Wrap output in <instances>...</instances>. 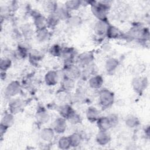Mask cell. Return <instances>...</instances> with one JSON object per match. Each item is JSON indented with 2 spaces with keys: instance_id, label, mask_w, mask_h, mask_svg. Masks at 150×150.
Listing matches in <instances>:
<instances>
[{
  "instance_id": "obj_22",
  "label": "cell",
  "mask_w": 150,
  "mask_h": 150,
  "mask_svg": "<svg viewBox=\"0 0 150 150\" xmlns=\"http://www.w3.org/2000/svg\"><path fill=\"white\" fill-rule=\"evenodd\" d=\"M58 111L60 117L67 120L70 115L74 111V110L70 105L64 104L59 107Z\"/></svg>"
},
{
  "instance_id": "obj_27",
  "label": "cell",
  "mask_w": 150,
  "mask_h": 150,
  "mask_svg": "<svg viewBox=\"0 0 150 150\" xmlns=\"http://www.w3.org/2000/svg\"><path fill=\"white\" fill-rule=\"evenodd\" d=\"M54 13L59 19L60 21H63V20L67 21V19L70 16V12L68 11L64 8V6L57 7L56 12Z\"/></svg>"
},
{
  "instance_id": "obj_6",
  "label": "cell",
  "mask_w": 150,
  "mask_h": 150,
  "mask_svg": "<svg viewBox=\"0 0 150 150\" xmlns=\"http://www.w3.org/2000/svg\"><path fill=\"white\" fill-rule=\"evenodd\" d=\"M65 76L68 77L73 80L78 79L81 75V71L78 66L74 65L73 63L64 65Z\"/></svg>"
},
{
  "instance_id": "obj_8",
  "label": "cell",
  "mask_w": 150,
  "mask_h": 150,
  "mask_svg": "<svg viewBox=\"0 0 150 150\" xmlns=\"http://www.w3.org/2000/svg\"><path fill=\"white\" fill-rule=\"evenodd\" d=\"M110 23L108 20L106 21H99L95 23L94 26V32L98 37H103L105 36L107 28Z\"/></svg>"
},
{
  "instance_id": "obj_1",
  "label": "cell",
  "mask_w": 150,
  "mask_h": 150,
  "mask_svg": "<svg viewBox=\"0 0 150 150\" xmlns=\"http://www.w3.org/2000/svg\"><path fill=\"white\" fill-rule=\"evenodd\" d=\"M90 4L93 15L99 21L108 20L110 5L107 1H87Z\"/></svg>"
},
{
  "instance_id": "obj_13",
  "label": "cell",
  "mask_w": 150,
  "mask_h": 150,
  "mask_svg": "<svg viewBox=\"0 0 150 150\" xmlns=\"http://www.w3.org/2000/svg\"><path fill=\"white\" fill-rule=\"evenodd\" d=\"M96 141L98 145L105 146L111 141V136L108 131L99 130L96 135Z\"/></svg>"
},
{
  "instance_id": "obj_5",
  "label": "cell",
  "mask_w": 150,
  "mask_h": 150,
  "mask_svg": "<svg viewBox=\"0 0 150 150\" xmlns=\"http://www.w3.org/2000/svg\"><path fill=\"white\" fill-rule=\"evenodd\" d=\"M94 59V55L93 52L87 51L84 52L80 54L77 56V62L79 65L84 66H88L91 65V63Z\"/></svg>"
},
{
  "instance_id": "obj_15",
  "label": "cell",
  "mask_w": 150,
  "mask_h": 150,
  "mask_svg": "<svg viewBox=\"0 0 150 150\" xmlns=\"http://www.w3.org/2000/svg\"><path fill=\"white\" fill-rule=\"evenodd\" d=\"M23 102L21 99L15 98L10 101L8 105L9 112L13 115L19 113L23 108Z\"/></svg>"
},
{
  "instance_id": "obj_9",
  "label": "cell",
  "mask_w": 150,
  "mask_h": 150,
  "mask_svg": "<svg viewBox=\"0 0 150 150\" xmlns=\"http://www.w3.org/2000/svg\"><path fill=\"white\" fill-rule=\"evenodd\" d=\"M75 55V50L73 48L65 47L62 49L60 57L63 59L64 62V65H67L73 63Z\"/></svg>"
},
{
  "instance_id": "obj_18",
  "label": "cell",
  "mask_w": 150,
  "mask_h": 150,
  "mask_svg": "<svg viewBox=\"0 0 150 150\" xmlns=\"http://www.w3.org/2000/svg\"><path fill=\"white\" fill-rule=\"evenodd\" d=\"M104 83V79L100 75H95L90 78L88 80L89 86L93 89H100Z\"/></svg>"
},
{
  "instance_id": "obj_29",
  "label": "cell",
  "mask_w": 150,
  "mask_h": 150,
  "mask_svg": "<svg viewBox=\"0 0 150 150\" xmlns=\"http://www.w3.org/2000/svg\"><path fill=\"white\" fill-rule=\"evenodd\" d=\"M68 137L70 142L71 147H77L81 144L82 142V137L79 133L74 132Z\"/></svg>"
},
{
  "instance_id": "obj_14",
  "label": "cell",
  "mask_w": 150,
  "mask_h": 150,
  "mask_svg": "<svg viewBox=\"0 0 150 150\" xmlns=\"http://www.w3.org/2000/svg\"><path fill=\"white\" fill-rule=\"evenodd\" d=\"M97 127L100 131H108L112 127L110 120L108 116H101L96 121Z\"/></svg>"
},
{
  "instance_id": "obj_17",
  "label": "cell",
  "mask_w": 150,
  "mask_h": 150,
  "mask_svg": "<svg viewBox=\"0 0 150 150\" xmlns=\"http://www.w3.org/2000/svg\"><path fill=\"white\" fill-rule=\"evenodd\" d=\"M86 115L87 120L91 122H96L100 117L98 110L94 106H90L87 108Z\"/></svg>"
},
{
  "instance_id": "obj_24",
  "label": "cell",
  "mask_w": 150,
  "mask_h": 150,
  "mask_svg": "<svg viewBox=\"0 0 150 150\" xmlns=\"http://www.w3.org/2000/svg\"><path fill=\"white\" fill-rule=\"evenodd\" d=\"M75 80L64 76L61 82V87L64 91H69L74 87Z\"/></svg>"
},
{
  "instance_id": "obj_20",
  "label": "cell",
  "mask_w": 150,
  "mask_h": 150,
  "mask_svg": "<svg viewBox=\"0 0 150 150\" xmlns=\"http://www.w3.org/2000/svg\"><path fill=\"white\" fill-rule=\"evenodd\" d=\"M121 35L122 33L117 27L110 24L109 25L105 34L106 37L109 39H114L119 38Z\"/></svg>"
},
{
  "instance_id": "obj_33",
  "label": "cell",
  "mask_w": 150,
  "mask_h": 150,
  "mask_svg": "<svg viewBox=\"0 0 150 150\" xmlns=\"http://www.w3.org/2000/svg\"><path fill=\"white\" fill-rule=\"evenodd\" d=\"M58 147L61 149H68L71 147L69 137H62L58 140Z\"/></svg>"
},
{
  "instance_id": "obj_38",
  "label": "cell",
  "mask_w": 150,
  "mask_h": 150,
  "mask_svg": "<svg viewBox=\"0 0 150 150\" xmlns=\"http://www.w3.org/2000/svg\"><path fill=\"white\" fill-rule=\"evenodd\" d=\"M145 135H146V137L148 138H149V126H148L145 129Z\"/></svg>"
},
{
  "instance_id": "obj_11",
  "label": "cell",
  "mask_w": 150,
  "mask_h": 150,
  "mask_svg": "<svg viewBox=\"0 0 150 150\" xmlns=\"http://www.w3.org/2000/svg\"><path fill=\"white\" fill-rule=\"evenodd\" d=\"M35 118L38 123L40 124H44L49 121L50 115L44 107H40L38 108L36 112Z\"/></svg>"
},
{
  "instance_id": "obj_7",
  "label": "cell",
  "mask_w": 150,
  "mask_h": 150,
  "mask_svg": "<svg viewBox=\"0 0 150 150\" xmlns=\"http://www.w3.org/2000/svg\"><path fill=\"white\" fill-rule=\"evenodd\" d=\"M33 25L36 30H40L47 28V18L38 12L33 14Z\"/></svg>"
},
{
  "instance_id": "obj_4",
  "label": "cell",
  "mask_w": 150,
  "mask_h": 150,
  "mask_svg": "<svg viewBox=\"0 0 150 150\" xmlns=\"http://www.w3.org/2000/svg\"><path fill=\"white\" fill-rule=\"evenodd\" d=\"M21 90L20 83L17 80L10 82L5 89V95L7 97H13L18 95Z\"/></svg>"
},
{
  "instance_id": "obj_3",
  "label": "cell",
  "mask_w": 150,
  "mask_h": 150,
  "mask_svg": "<svg viewBox=\"0 0 150 150\" xmlns=\"http://www.w3.org/2000/svg\"><path fill=\"white\" fill-rule=\"evenodd\" d=\"M148 84V79L145 77H137L132 81V88L138 94H141L146 88Z\"/></svg>"
},
{
  "instance_id": "obj_37",
  "label": "cell",
  "mask_w": 150,
  "mask_h": 150,
  "mask_svg": "<svg viewBox=\"0 0 150 150\" xmlns=\"http://www.w3.org/2000/svg\"><path fill=\"white\" fill-rule=\"evenodd\" d=\"M108 117L110 120L112 127H116L118 125L119 122V118H118V115L116 114H111L109 115Z\"/></svg>"
},
{
  "instance_id": "obj_26",
  "label": "cell",
  "mask_w": 150,
  "mask_h": 150,
  "mask_svg": "<svg viewBox=\"0 0 150 150\" xmlns=\"http://www.w3.org/2000/svg\"><path fill=\"white\" fill-rule=\"evenodd\" d=\"M82 5V1L79 0H71L67 1L64 3V8L70 12L76 11L80 8Z\"/></svg>"
},
{
  "instance_id": "obj_32",
  "label": "cell",
  "mask_w": 150,
  "mask_h": 150,
  "mask_svg": "<svg viewBox=\"0 0 150 150\" xmlns=\"http://www.w3.org/2000/svg\"><path fill=\"white\" fill-rule=\"evenodd\" d=\"M59 21V19L56 16V15L54 13L49 15V16L47 18V28H54L57 26Z\"/></svg>"
},
{
  "instance_id": "obj_28",
  "label": "cell",
  "mask_w": 150,
  "mask_h": 150,
  "mask_svg": "<svg viewBox=\"0 0 150 150\" xmlns=\"http://www.w3.org/2000/svg\"><path fill=\"white\" fill-rule=\"evenodd\" d=\"M57 3L55 1H45L43 5V8L46 12H47L49 15L54 13L57 8Z\"/></svg>"
},
{
  "instance_id": "obj_36",
  "label": "cell",
  "mask_w": 150,
  "mask_h": 150,
  "mask_svg": "<svg viewBox=\"0 0 150 150\" xmlns=\"http://www.w3.org/2000/svg\"><path fill=\"white\" fill-rule=\"evenodd\" d=\"M67 120L69 121L71 124H72L73 125H77V124H79L81 122L82 119H81V116L74 111L70 115V117L67 118Z\"/></svg>"
},
{
  "instance_id": "obj_34",
  "label": "cell",
  "mask_w": 150,
  "mask_h": 150,
  "mask_svg": "<svg viewBox=\"0 0 150 150\" xmlns=\"http://www.w3.org/2000/svg\"><path fill=\"white\" fill-rule=\"evenodd\" d=\"M12 65V61L9 58H2L0 63V69L1 71L5 72L8 70Z\"/></svg>"
},
{
  "instance_id": "obj_35",
  "label": "cell",
  "mask_w": 150,
  "mask_h": 150,
  "mask_svg": "<svg viewBox=\"0 0 150 150\" xmlns=\"http://www.w3.org/2000/svg\"><path fill=\"white\" fill-rule=\"evenodd\" d=\"M62 52V48L59 45L57 44L52 45L49 50V53L54 57H60Z\"/></svg>"
},
{
  "instance_id": "obj_19",
  "label": "cell",
  "mask_w": 150,
  "mask_h": 150,
  "mask_svg": "<svg viewBox=\"0 0 150 150\" xmlns=\"http://www.w3.org/2000/svg\"><path fill=\"white\" fill-rule=\"evenodd\" d=\"M119 66V61L114 57L108 59L105 63V69L108 73H112L116 70Z\"/></svg>"
},
{
  "instance_id": "obj_31",
  "label": "cell",
  "mask_w": 150,
  "mask_h": 150,
  "mask_svg": "<svg viewBox=\"0 0 150 150\" xmlns=\"http://www.w3.org/2000/svg\"><path fill=\"white\" fill-rule=\"evenodd\" d=\"M82 19L80 16L70 15L67 20V23L72 27H77L82 24Z\"/></svg>"
},
{
  "instance_id": "obj_10",
  "label": "cell",
  "mask_w": 150,
  "mask_h": 150,
  "mask_svg": "<svg viewBox=\"0 0 150 150\" xmlns=\"http://www.w3.org/2000/svg\"><path fill=\"white\" fill-rule=\"evenodd\" d=\"M55 133L61 134L64 133L67 128L66 120L60 117L55 119L53 123V128Z\"/></svg>"
},
{
  "instance_id": "obj_21",
  "label": "cell",
  "mask_w": 150,
  "mask_h": 150,
  "mask_svg": "<svg viewBox=\"0 0 150 150\" xmlns=\"http://www.w3.org/2000/svg\"><path fill=\"white\" fill-rule=\"evenodd\" d=\"M50 37V33L47 28L36 30V38L38 42L43 43L49 40Z\"/></svg>"
},
{
  "instance_id": "obj_2",
  "label": "cell",
  "mask_w": 150,
  "mask_h": 150,
  "mask_svg": "<svg viewBox=\"0 0 150 150\" xmlns=\"http://www.w3.org/2000/svg\"><path fill=\"white\" fill-rule=\"evenodd\" d=\"M114 102V94L107 88L101 90L98 94V103L103 108L110 107Z\"/></svg>"
},
{
  "instance_id": "obj_23",
  "label": "cell",
  "mask_w": 150,
  "mask_h": 150,
  "mask_svg": "<svg viewBox=\"0 0 150 150\" xmlns=\"http://www.w3.org/2000/svg\"><path fill=\"white\" fill-rule=\"evenodd\" d=\"M124 121L126 126L129 128H135L140 124L138 118L132 114L128 115L125 117Z\"/></svg>"
},
{
  "instance_id": "obj_30",
  "label": "cell",
  "mask_w": 150,
  "mask_h": 150,
  "mask_svg": "<svg viewBox=\"0 0 150 150\" xmlns=\"http://www.w3.org/2000/svg\"><path fill=\"white\" fill-rule=\"evenodd\" d=\"M28 56L29 58V61L32 63V64H36L40 62L42 59V54L38 50H32L29 52Z\"/></svg>"
},
{
  "instance_id": "obj_12",
  "label": "cell",
  "mask_w": 150,
  "mask_h": 150,
  "mask_svg": "<svg viewBox=\"0 0 150 150\" xmlns=\"http://www.w3.org/2000/svg\"><path fill=\"white\" fill-rule=\"evenodd\" d=\"M45 82L48 86L56 85L59 81V75L56 71L49 70L45 75Z\"/></svg>"
},
{
  "instance_id": "obj_16",
  "label": "cell",
  "mask_w": 150,
  "mask_h": 150,
  "mask_svg": "<svg viewBox=\"0 0 150 150\" xmlns=\"http://www.w3.org/2000/svg\"><path fill=\"white\" fill-rule=\"evenodd\" d=\"M55 132L52 128H43L40 132V138L45 142H51L54 138Z\"/></svg>"
},
{
  "instance_id": "obj_25",
  "label": "cell",
  "mask_w": 150,
  "mask_h": 150,
  "mask_svg": "<svg viewBox=\"0 0 150 150\" xmlns=\"http://www.w3.org/2000/svg\"><path fill=\"white\" fill-rule=\"evenodd\" d=\"M14 122V115L10 112H5L2 118L1 124L7 128L11 127Z\"/></svg>"
}]
</instances>
